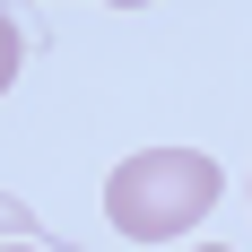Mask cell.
<instances>
[{
	"mask_svg": "<svg viewBox=\"0 0 252 252\" xmlns=\"http://www.w3.org/2000/svg\"><path fill=\"white\" fill-rule=\"evenodd\" d=\"M218 191H226L218 157H200V148H139V157H122L104 174V218L130 244H174V235H191L218 209Z\"/></svg>",
	"mask_w": 252,
	"mask_h": 252,
	"instance_id": "obj_1",
	"label": "cell"
},
{
	"mask_svg": "<svg viewBox=\"0 0 252 252\" xmlns=\"http://www.w3.org/2000/svg\"><path fill=\"white\" fill-rule=\"evenodd\" d=\"M18 61H26V35H18V18L0 9V96H9V78H18Z\"/></svg>",
	"mask_w": 252,
	"mask_h": 252,
	"instance_id": "obj_2",
	"label": "cell"
},
{
	"mask_svg": "<svg viewBox=\"0 0 252 252\" xmlns=\"http://www.w3.org/2000/svg\"><path fill=\"white\" fill-rule=\"evenodd\" d=\"M104 9H148V0H104Z\"/></svg>",
	"mask_w": 252,
	"mask_h": 252,
	"instance_id": "obj_3",
	"label": "cell"
},
{
	"mask_svg": "<svg viewBox=\"0 0 252 252\" xmlns=\"http://www.w3.org/2000/svg\"><path fill=\"white\" fill-rule=\"evenodd\" d=\"M0 252H35V244H0Z\"/></svg>",
	"mask_w": 252,
	"mask_h": 252,
	"instance_id": "obj_4",
	"label": "cell"
},
{
	"mask_svg": "<svg viewBox=\"0 0 252 252\" xmlns=\"http://www.w3.org/2000/svg\"><path fill=\"white\" fill-rule=\"evenodd\" d=\"M200 252H226V244H200Z\"/></svg>",
	"mask_w": 252,
	"mask_h": 252,
	"instance_id": "obj_5",
	"label": "cell"
}]
</instances>
